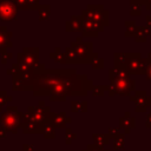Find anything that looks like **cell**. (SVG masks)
<instances>
[{
  "mask_svg": "<svg viewBox=\"0 0 151 151\" xmlns=\"http://www.w3.org/2000/svg\"><path fill=\"white\" fill-rule=\"evenodd\" d=\"M87 74L76 70H42L32 73L24 90H32L34 96H48L51 101H65L68 96H86L93 88Z\"/></svg>",
  "mask_w": 151,
  "mask_h": 151,
  "instance_id": "obj_1",
  "label": "cell"
},
{
  "mask_svg": "<svg viewBox=\"0 0 151 151\" xmlns=\"http://www.w3.org/2000/svg\"><path fill=\"white\" fill-rule=\"evenodd\" d=\"M81 18L86 20H92L101 28L107 27L110 25V13L104 8L103 5H93L88 4L85 9L81 11Z\"/></svg>",
  "mask_w": 151,
  "mask_h": 151,
  "instance_id": "obj_2",
  "label": "cell"
},
{
  "mask_svg": "<svg viewBox=\"0 0 151 151\" xmlns=\"http://www.w3.org/2000/svg\"><path fill=\"white\" fill-rule=\"evenodd\" d=\"M0 124H2L1 127L6 132L15 134L22 124V112H19L17 106H8L0 116Z\"/></svg>",
  "mask_w": 151,
  "mask_h": 151,
  "instance_id": "obj_3",
  "label": "cell"
},
{
  "mask_svg": "<svg viewBox=\"0 0 151 151\" xmlns=\"http://www.w3.org/2000/svg\"><path fill=\"white\" fill-rule=\"evenodd\" d=\"M71 47L76 51L78 58H79V64L86 65L91 64V58L93 54V44L91 41H84L83 37H77L74 41L71 42Z\"/></svg>",
  "mask_w": 151,
  "mask_h": 151,
  "instance_id": "obj_4",
  "label": "cell"
},
{
  "mask_svg": "<svg viewBox=\"0 0 151 151\" xmlns=\"http://www.w3.org/2000/svg\"><path fill=\"white\" fill-rule=\"evenodd\" d=\"M110 85L114 88L116 94L119 96H131L132 91H136V80L132 78L127 79H113L110 80Z\"/></svg>",
  "mask_w": 151,
  "mask_h": 151,
  "instance_id": "obj_5",
  "label": "cell"
},
{
  "mask_svg": "<svg viewBox=\"0 0 151 151\" xmlns=\"http://www.w3.org/2000/svg\"><path fill=\"white\" fill-rule=\"evenodd\" d=\"M27 112L32 116V119L45 125L47 123H50V113H51V109L48 106L45 105V103L42 100H40L38 103V106H29Z\"/></svg>",
  "mask_w": 151,
  "mask_h": 151,
  "instance_id": "obj_6",
  "label": "cell"
},
{
  "mask_svg": "<svg viewBox=\"0 0 151 151\" xmlns=\"http://www.w3.org/2000/svg\"><path fill=\"white\" fill-rule=\"evenodd\" d=\"M17 17V7L7 0H0V19L13 20Z\"/></svg>",
  "mask_w": 151,
  "mask_h": 151,
  "instance_id": "obj_7",
  "label": "cell"
},
{
  "mask_svg": "<svg viewBox=\"0 0 151 151\" xmlns=\"http://www.w3.org/2000/svg\"><path fill=\"white\" fill-rule=\"evenodd\" d=\"M104 28H101L99 25H97L92 20L83 19L81 21V37H97L99 32H103Z\"/></svg>",
  "mask_w": 151,
  "mask_h": 151,
  "instance_id": "obj_8",
  "label": "cell"
},
{
  "mask_svg": "<svg viewBox=\"0 0 151 151\" xmlns=\"http://www.w3.org/2000/svg\"><path fill=\"white\" fill-rule=\"evenodd\" d=\"M72 122V119L70 117L66 116L65 112H52L50 113V124L54 127V129H66V124H70Z\"/></svg>",
  "mask_w": 151,
  "mask_h": 151,
  "instance_id": "obj_9",
  "label": "cell"
},
{
  "mask_svg": "<svg viewBox=\"0 0 151 151\" xmlns=\"http://www.w3.org/2000/svg\"><path fill=\"white\" fill-rule=\"evenodd\" d=\"M136 127V118L131 114V112L126 111L120 118H119V129L123 130L124 134H129L132 129Z\"/></svg>",
  "mask_w": 151,
  "mask_h": 151,
  "instance_id": "obj_10",
  "label": "cell"
},
{
  "mask_svg": "<svg viewBox=\"0 0 151 151\" xmlns=\"http://www.w3.org/2000/svg\"><path fill=\"white\" fill-rule=\"evenodd\" d=\"M130 100L133 101L136 105L151 107V96H147L145 90H136L134 94L130 96Z\"/></svg>",
  "mask_w": 151,
  "mask_h": 151,
  "instance_id": "obj_11",
  "label": "cell"
},
{
  "mask_svg": "<svg viewBox=\"0 0 151 151\" xmlns=\"http://www.w3.org/2000/svg\"><path fill=\"white\" fill-rule=\"evenodd\" d=\"M21 129H22V132L26 133V134H28V133L37 134V133H42L44 125L38 123V122H35V120H33V119H31V120L24 123L21 125Z\"/></svg>",
  "mask_w": 151,
  "mask_h": 151,
  "instance_id": "obj_12",
  "label": "cell"
},
{
  "mask_svg": "<svg viewBox=\"0 0 151 151\" xmlns=\"http://www.w3.org/2000/svg\"><path fill=\"white\" fill-rule=\"evenodd\" d=\"M81 15H72L70 20L65 22V29L67 32H80L81 31Z\"/></svg>",
  "mask_w": 151,
  "mask_h": 151,
  "instance_id": "obj_13",
  "label": "cell"
},
{
  "mask_svg": "<svg viewBox=\"0 0 151 151\" xmlns=\"http://www.w3.org/2000/svg\"><path fill=\"white\" fill-rule=\"evenodd\" d=\"M92 139H93V144L100 147H104L110 143V137L107 136V133H93Z\"/></svg>",
  "mask_w": 151,
  "mask_h": 151,
  "instance_id": "obj_14",
  "label": "cell"
},
{
  "mask_svg": "<svg viewBox=\"0 0 151 151\" xmlns=\"http://www.w3.org/2000/svg\"><path fill=\"white\" fill-rule=\"evenodd\" d=\"M127 78H131V77L124 70L116 68V67L109 70V79L110 80H113V79H127Z\"/></svg>",
  "mask_w": 151,
  "mask_h": 151,
  "instance_id": "obj_15",
  "label": "cell"
},
{
  "mask_svg": "<svg viewBox=\"0 0 151 151\" xmlns=\"http://www.w3.org/2000/svg\"><path fill=\"white\" fill-rule=\"evenodd\" d=\"M64 57H65V61L66 64H79V58L76 53V51L72 47H67L64 52Z\"/></svg>",
  "mask_w": 151,
  "mask_h": 151,
  "instance_id": "obj_16",
  "label": "cell"
},
{
  "mask_svg": "<svg viewBox=\"0 0 151 151\" xmlns=\"http://www.w3.org/2000/svg\"><path fill=\"white\" fill-rule=\"evenodd\" d=\"M71 111L73 113L76 112H87V101H78V100H72L71 101Z\"/></svg>",
  "mask_w": 151,
  "mask_h": 151,
  "instance_id": "obj_17",
  "label": "cell"
},
{
  "mask_svg": "<svg viewBox=\"0 0 151 151\" xmlns=\"http://www.w3.org/2000/svg\"><path fill=\"white\" fill-rule=\"evenodd\" d=\"M124 26H125L124 35L125 37H134V33L137 31L136 21L134 20H125L124 21Z\"/></svg>",
  "mask_w": 151,
  "mask_h": 151,
  "instance_id": "obj_18",
  "label": "cell"
},
{
  "mask_svg": "<svg viewBox=\"0 0 151 151\" xmlns=\"http://www.w3.org/2000/svg\"><path fill=\"white\" fill-rule=\"evenodd\" d=\"M91 65L93 70H103L104 68V60L103 58L99 57L98 52H93L92 58H91Z\"/></svg>",
  "mask_w": 151,
  "mask_h": 151,
  "instance_id": "obj_19",
  "label": "cell"
},
{
  "mask_svg": "<svg viewBox=\"0 0 151 151\" xmlns=\"http://www.w3.org/2000/svg\"><path fill=\"white\" fill-rule=\"evenodd\" d=\"M42 134H44L45 139H54L55 138V129L50 123H47V124L44 125Z\"/></svg>",
  "mask_w": 151,
  "mask_h": 151,
  "instance_id": "obj_20",
  "label": "cell"
},
{
  "mask_svg": "<svg viewBox=\"0 0 151 151\" xmlns=\"http://www.w3.org/2000/svg\"><path fill=\"white\" fill-rule=\"evenodd\" d=\"M50 57H51L52 59H54L57 63H59V64H66L64 53L61 52V50H60L59 47H57V48L54 50V52H51V53H50Z\"/></svg>",
  "mask_w": 151,
  "mask_h": 151,
  "instance_id": "obj_21",
  "label": "cell"
},
{
  "mask_svg": "<svg viewBox=\"0 0 151 151\" xmlns=\"http://www.w3.org/2000/svg\"><path fill=\"white\" fill-rule=\"evenodd\" d=\"M38 11L40 20H47L50 18V5H39Z\"/></svg>",
  "mask_w": 151,
  "mask_h": 151,
  "instance_id": "obj_22",
  "label": "cell"
},
{
  "mask_svg": "<svg viewBox=\"0 0 151 151\" xmlns=\"http://www.w3.org/2000/svg\"><path fill=\"white\" fill-rule=\"evenodd\" d=\"M133 38H134V41H136V42H145V41H146L147 37H146L145 33H144L143 26H137V31H136Z\"/></svg>",
  "mask_w": 151,
  "mask_h": 151,
  "instance_id": "obj_23",
  "label": "cell"
},
{
  "mask_svg": "<svg viewBox=\"0 0 151 151\" xmlns=\"http://www.w3.org/2000/svg\"><path fill=\"white\" fill-rule=\"evenodd\" d=\"M113 149L114 150H124L125 149V134L122 133L118 138L113 139Z\"/></svg>",
  "mask_w": 151,
  "mask_h": 151,
  "instance_id": "obj_24",
  "label": "cell"
},
{
  "mask_svg": "<svg viewBox=\"0 0 151 151\" xmlns=\"http://www.w3.org/2000/svg\"><path fill=\"white\" fill-rule=\"evenodd\" d=\"M74 139H77V133H74L71 130V127H66L65 129V143L70 145Z\"/></svg>",
  "mask_w": 151,
  "mask_h": 151,
  "instance_id": "obj_25",
  "label": "cell"
},
{
  "mask_svg": "<svg viewBox=\"0 0 151 151\" xmlns=\"http://www.w3.org/2000/svg\"><path fill=\"white\" fill-rule=\"evenodd\" d=\"M130 14L132 17H139L142 14V6L130 1Z\"/></svg>",
  "mask_w": 151,
  "mask_h": 151,
  "instance_id": "obj_26",
  "label": "cell"
},
{
  "mask_svg": "<svg viewBox=\"0 0 151 151\" xmlns=\"http://www.w3.org/2000/svg\"><path fill=\"white\" fill-rule=\"evenodd\" d=\"M105 91H106V85H97V86H93V88H92V96L101 97V96H104V92Z\"/></svg>",
  "mask_w": 151,
  "mask_h": 151,
  "instance_id": "obj_27",
  "label": "cell"
},
{
  "mask_svg": "<svg viewBox=\"0 0 151 151\" xmlns=\"http://www.w3.org/2000/svg\"><path fill=\"white\" fill-rule=\"evenodd\" d=\"M122 133H123V132L120 131L119 127H110V129L107 130V136L110 137V139H116V138H118Z\"/></svg>",
  "mask_w": 151,
  "mask_h": 151,
  "instance_id": "obj_28",
  "label": "cell"
},
{
  "mask_svg": "<svg viewBox=\"0 0 151 151\" xmlns=\"http://www.w3.org/2000/svg\"><path fill=\"white\" fill-rule=\"evenodd\" d=\"M9 100H12V97H11V96H7L6 91H0V112H1V110H2V106H4L7 101H9Z\"/></svg>",
  "mask_w": 151,
  "mask_h": 151,
  "instance_id": "obj_29",
  "label": "cell"
},
{
  "mask_svg": "<svg viewBox=\"0 0 151 151\" xmlns=\"http://www.w3.org/2000/svg\"><path fill=\"white\" fill-rule=\"evenodd\" d=\"M27 9H38L39 7V0H26Z\"/></svg>",
  "mask_w": 151,
  "mask_h": 151,
  "instance_id": "obj_30",
  "label": "cell"
},
{
  "mask_svg": "<svg viewBox=\"0 0 151 151\" xmlns=\"http://www.w3.org/2000/svg\"><path fill=\"white\" fill-rule=\"evenodd\" d=\"M85 151H109V150L105 149V147L97 146V145H94V144H87L86 147H85Z\"/></svg>",
  "mask_w": 151,
  "mask_h": 151,
  "instance_id": "obj_31",
  "label": "cell"
},
{
  "mask_svg": "<svg viewBox=\"0 0 151 151\" xmlns=\"http://www.w3.org/2000/svg\"><path fill=\"white\" fill-rule=\"evenodd\" d=\"M146 110H147V107L143 106V105H136V107H134V111L137 113H144V112H146Z\"/></svg>",
  "mask_w": 151,
  "mask_h": 151,
  "instance_id": "obj_32",
  "label": "cell"
},
{
  "mask_svg": "<svg viewBox=\"0 0 151 151\" xmlns=\"http://www.w3.org/2000/svg\"><path fill=\"white\" fill-rule=\"evenodd\" d=\"M145 76H146V80H150L151 81V60H149V65H147Z\"/></svg>",
  "mask_w": 151,
  "mask_h": 151,
  "instance_id": "obj_33",
  "label": "cell"
},
{
  "mask_svg": "<svg viewBox=\"0 0 151 151\" xmlns=\"http://www.w3.org/2000/svg\"><path fill=\"white\" fill-rule=\"evenodd\" d=\"M22 151H34V145L33 144H24Z\"/></svg>",
  "mask_w": 151,
  "mask_h": 151,
  "instance_id": "obj_34",
  "label": "cell"
},
{
  "mask_svg": "<svg viewBox=\"0 0 151 151\" xmlns=\"http://www.w3.org/2000/svg\"><path fill=\"white\" fill-rule=\"evenodd\" d=\"M145 126L147 129H151V112H149L146 114V122H145Z\"/></svg>",
  "mask_w": 151,
  "mask_h": 151,
  "instance_id": "obj_35",
  "label": "cell"
},
{
  "mask_svg": "<svg viewBox=\"0 0 151 151\" xmlns=\"http://www.w3.org/2000/svg\"><path fill=\"white\" fill-rule=\"evenodd\" d=\"M143 28H144V33H145V35L146 37H150L151 35V27L150 26H143Z\"/></svg>",
  "mask_w": 151,
  "mask_h": 151,
  "instance_id": "obj_36",
  "label": "cell"
},
{
  "mask_svg": "<svg viewBox=\"0 0 151 151\" xmlns=\"http://www.w3.org/2000/svg\"><path fill=\"white\" fill-rule=\"evenodd\" d=\"M6 136H7V132H6V130H4L2 127H0V139H4V138H6Z\"/></svg>",
  "mask_w": 151,
  "mask_h": 151,
  "instance_id": "obj_37",
  "label": "cell"
},
{
  "mask_svg": "<svg viewBox=\"0 0 151 151\" xmlns=\"http://www.w3.org/2000/svg\"><path fill=\"white\" fill-rule=\"evenodd\" d=\"M131 2H136V4H138V5H140V6H145V1L146 0H130Z\"/></svg>",
  "mask_w": 151,
  "mask_h": 151,
  "instance_id": "obj_38",
  "label": "cell"
},
{
  "mask_svg": "<svg viewBox=\"0 0 151 151\" xmlns=\"http://www.w3.org/2000/svg\"><path fill=\"white\" fill-rule=\"evenodd\" d=\"M145 21H146V26L151 27V15H145Z\"/></svg>",
  "mask_w": 151,
  "mask_h": 151,
  "instance_id": "obj_39",
  "label": "cell"
},
{
  "mask_svg": "<svg viewBox=\"0 0 151 151\" xmlns=\"http://www.w3.org/2000/svg\"><path fill=\"white\" fill-rule=\"evenodd\" d=\"M145 7L147 11H151V0H146L145 1Z\"/></svg>",
  "mask_w": 151,
  "mask_h": 151,
  "instance_id": "obj_40",
  "label": "cell"
},
{
  "mask_svg": "<svg viewBox=\"0 0 151 151\" xmlns=\"http://www.w3.org/2000/svg\"><path fill=\"white\" fill-rule=\"evenodd\" d=\"M146 58H147L149 60H151V51H150V52L147 53V57H146Z\"/></svg>",
  "mask_w": 151,
  "mask_h": 151,
  "instance_id": "obj_41",
  "label": "cell"
},
{
  "mask_svg": "<svg viewBox=\"0 0 151 151\" xmlns=\"http://www.w3.org/2000/svg\"><path fill=\"white\" fill-rule=\"evenodd\" d=\"M81 151H85V149H83V150H81Z\"/></svg>",
  "mask_w": 151,
  "mask_h": 151,
  "instance_id": "obj_42",
  "label": "cell"
}]
</instances>
